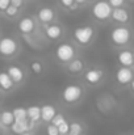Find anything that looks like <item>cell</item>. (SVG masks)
<instances>
[{"mask_svg":"<svg viewBox=\"0 0 134 135\" xmlns=\"http://www.w3.org/2000/svg\"><path fill=\"white\" fill-rule=\"evenodd\" d=\"M95 36H96V32L91 25H80V26L75 28V30L72 33L74 41L80 46H88L93 41Z\"/></svg>","mask_w":134,"mask_h":135,"instance_id":"cell-1","label":"cell"},{"mask_svg":"<svg viewBox=\"0 0 134 135\" xmlns=\"http://www.w3.org/2000/svg\"><path fill=\"white\" fill-rule=\"evenodd\" d=\"M55 58L59 63L67 64L74 58H76V49L70 42H61L55 47Z\"/></svg>","mask_w":134,"mask_h":135,"instance_id":"cell-2","label":"cell"},{"mask_svg":"<svg viewBox=\"0 0 134 135\" xmlns=\"http://www.w3.org/2000/svg\"><path fill=\"white\" fill-rule=\"evenodd\" d=\"M132 40V30L128 26H117L110 32V42L114 46H125Z\"/></svg>","mask_w":134,"mask_h":135,"instance_id":"cell-3","label":"cell"},{"mask_svg":"<svg viewBox=\"0 0 134 135\" xmlns=\"http://www.w3.org/2000/svg\"><path fill=\"white\" fill-rule=\"evenodd\" d=\"M20 45L13 37H1L0 38V55L3 58H13L19 52Z\"/></svg>","mask_w":134,"mask_h":135,"instance_id":"cell-4","label":"cell"},{"mask_svg":"<svg viewBox=\"0 0 134 135\" xmlns=\"http://www.w3.org/2000/svg\"><path fill=\"white\" fill-rule=\"evenodd\" d=\"M112 11L113 8L110 7L108 0H99L92 7V16L97 21H107L108 18H110Z\"/></svg>","mask_w":134,"mask_h":135,"instance_id":"cell-5","label":"cell"},{"mask_svg":"<svg viewBox=\"0 0 134 135\" xmlns=\"http://www.w3.org/2000/svg\"><path fill=\"white\" fill-rule=\"evenodd\" d=\"M83 88L78 84H68L63 88L62 98L66 104H76L83 97Z\"/></svg>","mask_w":134,"mask_h":135,"instance_id":"cell-6","label":"cell"},{"mask_svg":"<svg viewBox=\"0 0 134 135\" xmlns=\"http://www.w3.org/2000/svg\"><path fill=\"white\" fill-rule=\"evenodd\" d=\"M134 79V74L132 71L130 67H120L117 71H116V80L118 84L121 85H128L132 83V80Z\"/></svg>","mask_w":134,"mask_h":135,"instance_id":"cell-7","label":"cell"},{"mask_svg":"<svg viewBox=\"0 0 134 135\" xmlns=\"http://www.w3.org/2000/svg\"><path fill=\"white\" fill-rule=\"evenodd\" d=\"M7 72L11 76V79L13 80L15 84H21L25 79V71L22 67L17 66V64H9L7 67Z\"/></svg>","mask_w":134,"mask_h":135,"instance_id":"cell-8","label":"cell"},{"mask_svg":"<svg viewBox=\"0 0 134 135\" xmlns=\"http://www.w3.org/2000/svg\"><path fill=\"white\" fill-rule=\"evenodd\" d=\"M34 29H36V21H34L33 17L26 16V17H22L19 21V30H20L21 34H25V36L32 34L34 32Z\"/></svg>","mask_w":134,"mask_h":135,"instance_id":"cell-9","label":"cell"},{"mask_svg":"<svg viewBox=\"0 0 134 135\" xmlns=\"http://www.w3.org/2000/svg\"><path fill=\"white\" fill-rule=\"evenodd\" d=\"M45 36L51 41H58L63 36V29L58 24H47L45 26Z\"/></svg>","mask_w":134,"mask_h":135,"instance_id":"cell-10","label":"cell"},{"mask_svg":"<svg viewBox=\"0 0 134 135\" xmlns=\"http://www.w3.org/2000/svg\"><path fill=\"white\" fill-rule=\"evenodd\" d=\"M103 78H104V72L100 68H89L84 74V80L91 85L99 84L103 80Z\"/></svg>","mask_w":134,"mask_h":135,"instance_id":"cell-11","label":"cell"},{"mask_svg":"<svg viewBox=\"0 0 134 135\" xmlns=\"http://www.w3.org/2000/svg\"><path fill=\"white\" fill-rule=\"evenodd\" d=\"M37 18L42 24H46V25L51 24L53 20L55 18V11L53 8H50V7H42L37 12Z\"/></svg>","mask_w":134,"mask_h":135,"instance_id":"cell-12","label":"cell"},{"mask_svg":"<svg viewBox=\"0 0 134 135\" xmlns=\"http://www.w3.org/2000/svg\"><path fill=\"white\" fill-rule=\"evenodd\" d=\"M110 18L118 24H126V22H129L130 15H129L128 9H125L124 7H120V8H113Z\"/></svg>","mask_w":134,"mask_h":135,"instance_id":"cell-13","label":"cell"},{"mask_svg":"<svg viewBox=\"0 0 134 135\" xmlns=\"http://www.w3.org/2000/svg\"><path fill=\"white\" fill-rule=\"evenodd\" d=\"M84 67H86V63H84V60H82V59H79V58H74L71 62H68L67 63V71L70 72V74H74V75H78V74H80L83 70H84Z\"/></svg>","mask_w":134,"mask_h":135,"instance_id":"cell-14","label":"cell"},{"mask_svg":"<svg viewBox=\"0 0 134 135\" xmlns=\"http://www.w3.org/2000/svg\"><path fill=\"white\" fill-rule=\"evenodd\" d=\"M117 60L122 67H132L133 66V52L130 50H121L117 55Z\"/></svg>","mask_w":134,"mask_h":135,"instance_id":"cell-15","label":"cell"},{"mask_svg":"<svg viewBox=\"0 0 134 135\" xmlns=\"http://www.w3.org/2000/svg\"><path fill=\"white\" fill-rule=\"evenodd\" d=\"M15 83L13 80L11 79V76L8 75L7 71H1L0 72V89L4 90V92H9L15 88Z\"/></svg>","mask_w":134,"mask_h":135,"instance_id":"cell-16","label":"cell"},{"mask_svg":"<svg viewBox=\"0 0 134 135\" xmlns=\"http://www.w3.org/2000/svg\"><path fill=\"white\" fill-rule=\"evenodd\" d=\"M57 114V109L53 105L46 104L44 106H41V119L44 122H51V119L54 118V115Z\"/></svg>","mask_w":134,"mask_h":135,"instance_id":"cell-17","label":"cell"},{"mask_svg":"<svg viewBox=\"0 0 134 135\" xmlns=\"http://www.w3.org/2000/svg\"><path fill=\"white\" fill-rule=\"evenodd\" d=\"M15 123V117L12 110H3L0 114V125L4 127H11Z\"/></svg>","mask_w":134,"mask_h":135,"instance_id":"cell-18","label":"cell"},{"mask_svg":"<svg viewBox=\"0 0 134 135\" xmlns=\"http://www.w3.org/2000/svg\"><path fill=\"white\" fill-rule=\"evenodd\" d=\"M11 131L16 135L22 134V133H25V131H29V119L20 121V122H15V123L11 126Z\"/></svg>","mask_w":134,"mask_h":135,"instance_id":"cell-19","label":"cell"},{"mask_svg":"<svg viewBox=\"0 0 134 135\" xmlns=\"http://www.w3.org/2000/svg\"><path fill=\"white\" fill-rule=\"evenodd\" d=\"M26 113H28V119H30L33 122L41 121V106L32 105V106L26 108Z\"/></svg>","mask_w":134,"mask_h":135,"instance_id":"cell-20","label":"cell"},{"mask_svg":"<svg viewBox=\"0 0 134 135\" xmlns=\"http://www.w3.org/2000/svg\"><path fill=\"white\" fill-rule=\"evenodd\" d=\"M13 117H15V122H20V121H25L28 119V113H26V108L22 106H16L13 110Z\"/></svg>","mask_w":134,"mask_h":135,"instance_id":"cell-21","label":"cell"},{"mask_svg":"<svg viewBox=\"0 0 134 135\" xmlns=\"http://www.w3.org/2000/svg\"><path fill=\"white\" fill-rule=\"evenodd\" d=\"M30 71L34 74V75H41L44 72V64L40 60H33L30 63Z\"/></svg>","mask_w":134,"mask_h":135,"instance_id":"cell-22","label":"cell"},{"mask_svg":"<svg viewBox=\"0 0 134 135\" xmlns=\"http://www.w3.org/2000/svg\"><path fill=\"white\" fill-rule=\"evenodd\" d=\"M19 9L20 8H17V7H15V5H12V4H9L8 5V8L3 12L8 18H13V17H16L17 15H19Z\"/></svg>","mask_w":134,"mask_h":135,"instance_id":"cell-23","label":"cell"},{"mask_svg":"<svg viewBox=\"0 0 134 135\" xmlns=\"http://www.w3.org/2000/svg\"><path fill=\"white\" fill-rule=\"evenodd\" d=\"M70 133L75 135H82L83 133V126L79 122H71L70 123Z\"/></svg>","mask_w":134,"mask_h":135,"instance_id":"cell-24","label":"cell"},{"mask_svg":"<svg viewBox=\"0 0 134 135\" xmlns=\"http://www.w3.org/2000/svg\"><path fill=\"white\" fill-rule=\"evenodd\" d=\"M64 121H66L64 115H63V114H59V113H57V114L54 115V118L51 119V122H50V123H53L54 126H57V127H58V126H59V125H62Z\"/></svg>","mask_w":134,"mask_h":135,"instance_id":"cell-25","label":"cell"},{"mask_svg":"<svg viewBox=\"0 0 134 135\" xmlns=\"http://www.w3.org/2000/svg\"><path fill=\"white\" fill-rule=\"evenodd\" d=\"M58 131H59V135H67L70 133V123L67 121H64L62 125L58 126Z\"/></svg>","mask_w":134,"mask_h":135,"instance_id":"cell-26","label":"cell"},{"mask_svg":"<svg viewBox=\"0 0 134 135\" xmlns=\"http://www.w3.org/2000/svg\"><path fill=\"white\" fill-rule=\"evenodd\" d=\"M46 134L47 135H59L58 127H57V126H54L53 123L47 125V127H46Z\"/></svg>","mask_w":134,"mask_h":135,"instance_id":"cell-27","label":"cell"},{"mask_svg":"<svg viewBox=\"0 0 134 135\" xmlns=\"http://www.w3.org/2000/svg\"><path fill=\"white\" fill-rule=\"evenodd\" d=\"M126 0H108V3L110 4L112 8H120V7H124Z\"/></svg>","mask_w":134,"mask_h":135,"instance_id":"cell-28","label":"cell"},{"mask_svg":"<svg viewBox=\"0 0 134 135\" xmlns=\"http://www.w3.org/2000/svg\"><path fill=\"white\" fill-rule=\"evenodd\" d=\"M61 1V4L64 7V8H67V9H70L71 8V5H74L75 4V1L74 0H59Z\"/></svg>","mask_w":134,"mask_h":135,"instance_id":"cell-29","label":"cell"},{"mask_svg":"<svg viewBox=\"0 0 134 135\" xmlns=\"http://www.w3.org/2000/svg\"><path fill=\"white\" fill-rule=\"evenodd\" d=\"M9 4H11V0H0V12H4Z\"/></svg>","mask_w":134,"mask_h":135,"instance_id":"cell-30","label":"cell"},{"mask_svg":"<svg viewBox=\"0 0 134 135\" xmlns=\"http://www.w3.org/2000/svg\"><path fill=\"white\" fill-rule=\"evenodd\" d=\"M11 4L17 7V8H21L24 5V0H11Z\"/></svg>","mask_w":134,"mask_h":135,"instance_id":"cell-31","label":"cell"},{"mask_svg":"<svg viewBox=\"0 0 134 135\" xmlns=\"http://www.w3.org/2000/svg\"><path fill=\"white\" fill-rule=\"evenodd\" d=\"M76 4H79V5H82V4H86L87 3V0H74Z\"/></svg>","mask_w":134,"mask_h":135,"instance_id":"cell-32","label":"cell"},{"mask_svg":"<svg viewBox=\"0 0 134 135\" xmlns=\"http://www.w3.org/2000/svg\"><path fill=\"white\" fill-rule=\"evenodd\" d=\"M19 135H33V134H32V131H25V133H22V134H19Z\"/></svg>","mask_w":134,"mask_h":135,"instance_id":"cell-33","label":"cell"},{"mask_svg":"<svg viewBox=\"0 0 134 135\" xmlns=\"http://www.w3.org/2000/svg\"><path fill=\"white\" fill-rule=\"evenodd\" d=\"M130 89H132V90L134 92V79L132 80V83H130Z\"/></svg>","mask_w":134,"mask_h":135,"instance_id":"cell-34","label":"cell"},{"mask_svg":"<svg viewBox=\"0 0 134 135\" xmlns=\"http://www.w3.org/2000/svg\"><path fill=\"white\" fill-rule=\"evenodd\" d=\"M3 134V129H1V126H0V135Z\"/></svg>","mask_w":134,"mask_h":135,"instance_id":"cell-35","label":"cell"},{"mask_svg":"<svg viewBox=\"0 0 134 135\" xmlns=\"http://www.w3.org/2000/svg\"><path fill=\"white\" fill-rule=\"evenodd\" d=\"M133 66H134V51H133Z\"/></svg>","mask_w":134,"mask_h":135,"instance_id":"cell-36","label":"cell"},{"mask_svg":"<svg viewBox=\"0 0 134 135\" xmlns=\"http://www.w3.org/2000/svg\"><path fill=\"white\" fill-rule=\"evenodd\" d=\"M67 135H75V134H72V133H68V134H67Z\"/></svg>","mask_w":134,"mask_h":135,"instance_id":"cell-37","label":"cell"},{"mask_svg":"<svg viewBox=\"0 0 134 135\" xmlns=\"http://www.w3.org/2000/svg\"><path fill=\"white\" fill-rule=\"evenodd\" d=\"M0 101H1V93H0Z\"/></svg>","mask_w":134,"mask_h":135,"instance_id":"cell-38","label":"cell"},{"mask_svg":"<svg viewBox=\"0 0 134 135\" xmlns=\"http://www.w3.org/2000/svg\"><path fill=\"white\" fill-rule=\"evenodd\" d=\"M0 114H1V112H0Z\"/></svg>","mask_w":134,"mask_h":135,"instance_id":"cell-39","label":"cell"}]
</instances>
